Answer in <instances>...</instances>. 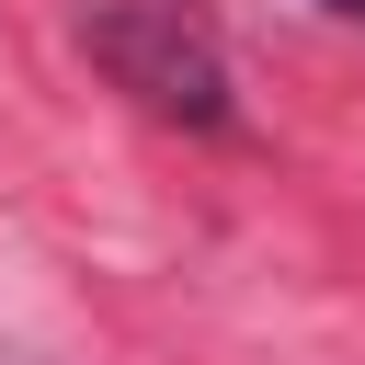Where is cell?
<instances>
[{
	"mask_svg": "<svg viewBox=\"0 0 365 365\" xmlns=\"http://www.w3.org/2000/svg\"><path fill=\"white\" fill-rule=\"evenodd\" d=\"M80 46L171 125H228V57L205 0H80Z\"/></svg>",
	"mask_w": 365,
	"mask_h": 365,
	"instance_id": "obj_1",
	"label": "cell"
},
{
	"mask_svg": "<svg viewBox=\"0 0 365 365\" xmlns=\"http://www.w3.org/2000/svg\"><path fill=\"white\" fill-rule=\"evenodd\" d=\"M331 11H342V23H365V0H331Z\"/></svg>",
	"mask_w": 365,
	"mask_h": 365,
	"instance_id": "obj_2",
	"label": "cell"
}]
</instances>
